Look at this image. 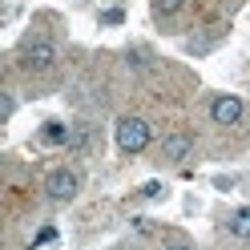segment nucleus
Wrapping results in <instances>:
<instances>
[{"label": "nucleus", "instance_id": "nucleus-1", "mask_svg": "<svg viewBox=\"0 0 250 250\" xmlns=\"http://www.w3.org/2000/svg\"><path fill=\"white\" fill-rule=\"evenodd\" d=\"M117 146L125 153H142L149 146V125L142 117H121L117 121Z\"/></svg>", "mask_w": 250, "mask_h": 250}, {"label": "nucleus", "instance_id": "nucleus-2", "mask_svg": "<svg viewBox=\"0 0 250 250\" xmlns=\"http://www.w3.org/2000/svg\"><path fill=\"white\" fill-rule=\"evenodd\" d=\"M210 117H214V125H238V117H242V101L230 97V93H222V97L210 101Z\"/></svg>", "mask_w": 250, "mask_h": 250}, {"label": "nucleus", "instance_id": "nucleus-3", "mask_svg": "<svg viewBox=\"0 0 250 250\" xmlns=\"http://www.w3.org/2000/svg\"><path fill=\"white\" fill-rule=\"evenodd\" d=\"M44 190H49L53 202H69L77 194V174L73 169H57V174H49V186H44Z\"/></svg>", "mask_w": 250, "mask_h": 250}, {"label": "nucleus", "instance_id": "nucleus-4", "mask_svg": "<svg viewBox=\"0 0 250 250\" xmlns=\"http://www.w3.org/2000/svg\"><path fill=\"white\" fill-rule=\"evenodd\" d=\"M53 61H57V49H53L49 41H37V44H28V49H24V65L28 69H49Z\"/></svg>", "mask_w": 250, "mask_h": 250}, {"label": "nucleus", "instance_id": "nucleus-5", "mask_svg": "<svg viewBox=\"0 0 250 250\" xmlns=\"http://www.w3.org/2000/svg\"><path fill=\"white\" fill-rule=\"evenodd\" d=\"M166 158L169 162H186V158H190V149H194V142H190V137H182V133H174V137H166Z\"/></svg>", "mask_w": 250, "mask_h": 250}, {"label": "nucleus", "instance_id": "nucleus-6", "mask_svg": "<svg viewBox=\"0 0 250 250\" xmlns=\"http://www.w3.org/2000/svg\"><path fill=\"white\" fill-rule=\"evenodd\" d=\"M226 226H230V234H234V238H250V206H242V210H234Z\"/></svg>", "mask_w": 250, "mask_h": 250}, {"label": "nucleus", "instance_id": "nucleus-7", "mask_svg": "<svg viewBox=\"0 0 250 250\" xmlns=\"http://www.w3.org/2000/svg\"><path fill=\"white\" fill-rule=\"evenodd\" d=\"M44 142H65V125L49 121V125H44Z\"/></svg>", "mask_w": 250, "mask_h": 250}, {"label": "nucleus", "instance_id": "nucleus-8", "mask_svg": "<svg viewBox=\"0 0 250 250\" xmlns=\"http://www.w3.org/2000/svg\"><path fill=\"white\" fill-rule=\"evenodd\" d=\"M182 8V0H153V12L158 17H166V12H178Z\"/></svg>", "mask_w": 250, "mask_h": 250}, {"label": "nucleus", "instance_id": "nucleus-9", "mask_svg": "<svg viewBox=\"0 0 250 250\" xmlns=\"http://www.w3.org/2000/svg\"><path fill=\"white\" fill-rule=\"evenodd\" d=\"M53 238H57V230H53V226H44L37 238H33V246H44V242H53Z\"/></svg>", "mask_w": 250, "mask_h": 250}, {"label": "nucleus", "instance_id": "nucleus-10", "mask_svg": "<svg viewBox=\"0 0 250 250\" xmlns=\"http://www.w3.org/2000/svg\"><path fill=\"white\" fill-rule=\"evenodd\" d=\"M166 250H190V246H166Z\"/></svg>", "mask_w": 250, "mask_h": 250}]
</instances>
